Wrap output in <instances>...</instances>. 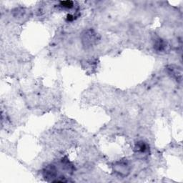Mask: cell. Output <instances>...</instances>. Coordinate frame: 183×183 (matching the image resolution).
Wrapping results in <instances>:
<instances>
[{"mask_svg": "<svg viewBox=\"0 0 183 183\" xmlns=\"http://www.w3.org/2000/svg\"><path fill=\"white\" fill-rule=\"evenodd\" d=\"M56 175H57V169L54 165H47L43 170V176L48 180H52V182L53 181V179L56 178Z\"/></svg>", "mask_w": 183, "mask_h": 183, "instance_id": "cell-1", "label": "cell"}, {"mask_svg": "<svg viewBox=\"0 0 183 183\" xmlns=\"http://www.w3.org/2000/svg\"><path fill=\"white\" fill-rule=\"evenodd\" d=\"M115 171L117 173H118L119 175L127 176V174L130 172L129 165L127 162H117L115 166Z\"/></svg>", "mask_w": 183, "mask_h": 183, "instance_id": "cell-2", "label": "cell"}, {"mask_svg": "<svg viewBox=\"0 0 183 183\" xmlns=\"http://www.w3.org/2000/svg\"><path fill=\"white\" fill-rule=\"evenodd\" d=\"M165 47H166V43H165L164 40L160 38H158V40H156L155 43H154V49L157 51L162 52L165 49Z\"/></svg>", "mask_w": 183, "mask_h": 183, "instance_id": "cell-3", "label": "cell"}, {"mask_svg": "<svg viewBox=\"0 0 183 183\" xmlns=\"http://www.w3.org/2000/svg\"><path fill=\"white\" fill-rule=\"evenodd\" d=\"M169 70L170 71V73L173 75L174 77H175L177 80H181V77H182L181 69H178L177 67H174L173 66H171L170 68L169 69Z\"/></svg>", "mask_w": 183, "mask_h": 183, "instance_id": "cell-4", "label": "cell"}, {"mask_svg": "<svg viewBox=\"0 0 183 183\" xmlns=\"http://www.w3.org/2000/svg\"><path fill=\"white\" fill-rule=\"evenodd\" d=\"M148 150V146L147 144H146L145 142L143 141H139L138 142H137L135 145V150L136 152H145Z\"/></svg>", "mask_w": 183, "mask_h": 183, "instance_id": "cell-5", "label": "cell"}, {"mask_svg": "<svg viewBox=\"0 0 183 183\" xmlns=\"http://www.w3.org/2000/svg\"><path fill=\"white\" fill-rule=\"evenodd\" d=\"M85 42L86 44H88L89 45H91L93 44V42H95L96 41V39H97V36L95 35V33H93L92 32L90 31V33L85 34Z\"/></svg>", "mask_w": 183, "mask_h": 183, "instance_id": "cell-6", "label": "cell"}, {"mask_svg": "<svg viewBox=\"0 0 183 183\" xmlns=\"http://www.w3.org/2000/svg\"><path fill=\"white\" fill-rule=\"evenodd\" d=\"M60 6L65 10H70L73 8L74 6V2L71 1H64V2H60Z\"/></svg>", "mask_w": 183, "mask_h": 183, "instance_id": "cell-7", "label": "cell"}]
</instances>
